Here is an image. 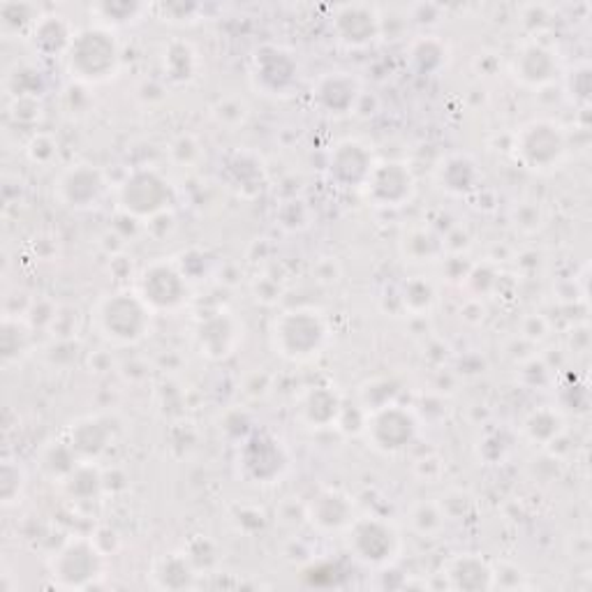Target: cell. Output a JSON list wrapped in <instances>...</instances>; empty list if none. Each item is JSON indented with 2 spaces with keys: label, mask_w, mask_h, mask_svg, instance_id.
I'll return each instance as SVG.
<instances>
[{
  "label": "cell",
  "mask_w": 592,
  "mask_h": 592,
  "mask_svg": "<svg viewBox=\"0 0 592 592\" xmlns=\"http://www.w3.org/2000/svg\"><path fill=\"white\" fill-rule=\"evenodd\" d=\"M65 65L67 73L84 84H102L117 77L121 65L117 33L98 24L77 31L73 47L65 56Z\"/></svg>",
  "instance_id": "1"
},
{
  "label": "cell",
  "mask_w": 592,
  "mask_h": 592,
  "mask_svg": "<svg viewBox=\"0 0 592 592\" xmlns=\"http://www.w3.org/2000/svg\"><path fill=\"white\" fill-rule=\"evenodd\" d=\"M271 343L287 361H313L329 343V327L320 310L294 308L283 313L271 329Z\"/></svg>",
  "instance_id": "2"
},
{
  "label": "cell",
  "mask_w": 592,
  "mask_h": 592,
  "mask_svg": "<svg viewBox=\"0 0 592 592\" xmlns=\"http://www.w3.org/2000/svg\"><path fill=\"white\" fill-rule=\"evenodd\" d=\"M151 317L153 310L136 289L109 294L94 310L98 331L117 346H134L144 340L151 331Z\"/></svg>",
  "instance_id": "3"
},
{
  "label": "cell",
  "mask_w": 592,
  "mask_h": 592,
  "mask_svg": "<svg viewBox=\"0 0 592 592\" xmlns=\"http://www.w3.org/2000/svg\"><path fill=\"white\" fill-rule=\"evenodd\" d=\"M516 161L533 172L556 169L567 155V140L560 125L553 121H533L523 125L514 144Z\"/></svg>",
  "instance_id": "4"
},
{
  "label": "cell",
  "mask_w": 592,
  "mask_h": 592,
  "mask_svg": "<svg viewBox=\"0 0 592 592\" xmlns=\"http://www.w3.org/2000/svg\"><path fill=\"white\" fill-rule=\"evenodd\" d=\"M239 468L248 482L253 484H276L289 470V453L276 436L255 432L250 436L239 451Z\"/></svg>",
  "instance_id": "5"
},
{
  "label": "cell",
  "mask_w": 592,
  "mask_h": 592,
  "mask_svg": "<svg viewBox=\"0 0 592 592\" xmlns=\"http://www.w3.org/2000/svg\"><path fill=\"white\" fill-rule=\"evenodd\" d=\"M299 79V63L281 44H262L250 56V81L264 96H287Z\"/></svg>",
  "instance_id": "6"
},
{
  "label": "cell",
  "mask_w": 592,
  "mask_h": 592,
  "mask_svg": "<svg viewBox=\"0 0 592 592\" xmlns=\"http://www.w3.org/2000/svg\"><path fill=\"white\" fill-rule=\"evenodd\" d=\"M350 549L366 564H390L401 551V535L394 523L375 516L354 518L350 526Z\"/></svg>",
  "instance_id": "7"
},
{
  "label": "cell",
  "mask_w": 592,
  "mask_h": 592,
  "mask_svg": "<svg viewBox=\"0 0 592 592\" xmlns=\"http://www.w3.org/2000/svg\"><path fill=\"white\" fill-rule=\"evenodd\" d=\"M366 438L380 453H398L417 438V419L409 409L390 403L366 415Z\"/></svg>",
  "instance_id": "8"
},
{
  "label": "cell",
  "mask_w": 592,
  "mask_h": 592,
  "mask_svg": "<svg viewBox=\"0 0 592 592\" xmlns=\"http://www.w3.org/2000/svg\"><path fill=\"white\" fill-rule=\"evenodd\" d=\"M119 201L128 216L151 220L165 213V207L169 201V188L165 184V178L157 172L140 169L130 174L121 184Z\"/></svg>",
  "instance_id": "9"
},
{
  "label": "cell",
  "mask_w": 592,
  "mask_h": 592,
  "mask_svg": "<svg viewBox=\"0 0 592 592\" xmlns=\"http://www.w3.org/2000/svg\"><path fill=\"white\" fill-rule=\"evenodd\" d=\"M366 197L382 209H401L413 201L417 193V180L407 163L386 161L377 163L366 180Z\"/></svg>",
  "instance_id": "10"
},
{
  "label": "cell",
  "mask_w": 592,
  "mask_h": 592,
  "mask_svg": "<svg viewBox=\"0 0 592 592\" xmlns=\"http://www.w3.org/2000/svg\"><path fill=\"white\" fill-rule=\"evenodd\" d=\"M107 178L94 165H75L61 172L54 184V193L63 207L73 211L98 209L107 197Z\"/></svg>",
  "instance_id": "11"
},
{
  "label": "cell",
  "mask_w": 592,
  "mask_h": 592,
  "mask_svg": "<svg viewBox=\"0 0 592 592\" xmlns=\"http://www.w3.org/2000/svg\"><path fill=\"white\" fill-rule=\"evenodd\" d=\"M331 26L336 40L348 50H366L382 35V14L371 3L336 6Z\"/></svg>",
  "instance_id": "12"
},
{
  "label": "cell",
  "mask_w": 592,
  "mask_h": 592,
  "mask_svg": "<svg viewBox=\"0 0 592 592\" xmlns=\"http://www.w3.org/2000/svg\"><path fill=\"white\" fill-rule=\"evenodd\" d=\"M136 294L149 304L153 313L176 310L184 306L188 296V281L172 262H153L144 268Z\"/></svg>",
  "instance_id": "13"
},
{
  "label": "cell",
  "mask_w": 592,
  "mask_h": 592,
  "mask_svg": "<svg viewBox=\"0 0 592 592\" xmlns=\"http://www.w3.org/2000/svg\"><path fill=\"white\" fill-rule=\"evenodd\" d=\"M361 81L346 70L327 73L313 86V100L329 117H348L361 100Z\"/></svg>",
  "instance_id": "14"
},
{
  "label": "cell",
  "mask_w": 592,
  "mask_h": 592,
  "mask_svg": "<svg viewBox=\"0 0 592 592\" xmlns=\"http://www.w3.org/2000/svg\"><path fill=\"white\" fill-rule=\"evenodd\" d=\"M512 75L528 88H541L551 84L558 73V58L551 47L539 40L523 42L512 58Z\"/></svg>",
  "instance_id": "15"
},
{
  "label": "cell",
  "mask_w": 592,
  "mask_h": 592,
  "mask_svg": "<svg viewBox=\"0 0 592 592\" xmlns=\"http://www.w3.org/2000/svg\"><path fill=\"white\" fill-rule=\"evenodd\" d=\"M373 167L375 163L369 146L348 140L333 149L329 161V176L338 188H363Z\"/></svg>",
  "instance_id": "16"
},
{
  "label": "cell",
  "mask_w": 592,
  "mask_h": 592,
  "mask_svg": "<svg viewBox=\"0 0 592 592\" xmlns=\"http://www.w3.org/2000/svg\"><path fill=\"white\" fill-rule=\"evenodd\" d=\"M306 516L310 518L313 526L322 533L346 530L354 520V503L343 491L327 489L313 497V503L306 509Z\"/></svg>",
  "instance_id": "17"
},
{
  "label": "cell",
  "mask_w": 592,
  "mask_h": 592,
  "mask_svg": "<svg viewBox=\"0 0 592 592\" xmlns=\"http://www.w3.org/2000/svg\"><path fill=\"white\" fill-rule=\"evenodd\" d=\"M77 31L61 14H44L31 35V47L42 58H65L73 47Z\"/></svg>",
  "instance_id": "18"
},
{
  "label": "cell",
  "mask_w": 592,
  "mask_h": 592,
  "mask_svg": "<svg viewBox=\"0 0 592 592\" xmlns=\"http://www.w3.org/2000/svg\"><path fill=\"white\" fill-rule=\"evenodd\" d=\"M343 409V401L331 386H313L299 401V419L310 428H327L340 421Z\"/></svg>",
  "instance_id": "19"
},
{
  "label": "cell",
  "mask_w": 592,
  "mask_h": 592,
  "mask_svg": "<svg viewBox=\"0 0 592 592\" xmlns=\"http://www.w3.org/2000/svg\"><path fill=\"white\" fill-rule=\"evenodd\" d=\"M436 178H438V184L442 190H447L449 195L463 197V195H470L480 188L482 174L470 155L457 153V155L445 157V161L438 165Z\"/></svg>",
  "instance_id": "20"
},
{
  "label": "cell",
  "mask_w": 592,
  "mask_h": 592,
  "mask_svg": "<svg viewBox=\"0 0 592 592\" xmlns=\"http://www.w3.org/2000/svg\"><path fill=\"white\" fill-rule=\"evenodd\" d=\"M199 348L204 354H209L211 359H222L227 354H232L237 343H239V327L230 315H216L211 320L201 322L197 331Z\"/></svg>",
  "instance_id": "21"
},
{
  "label": "cell",
  "mask_w": 592,
  "mask_h": 592,
  "mask_svg": "<svg viewBox=\"0 0 592 592\" xmlns=\"http://www.w3.org/2000/svg\"><path fill=\"white\" fill-rule=\"evenodd\" d=\"M100 551L94 544V539H77L70 541L58 551V556L52 562L54 577H67V574H98L100 569Z\"/></svg>",
  "instance_id": "22"
},
{
  "label": "cell",
  "mask_w": 592,
  "mask_h": 592,
  "mask_svg": "<svg viewBox=\"0 0 592 592\" xmlns=\"http://www.w3.org/2000/svg\"><path fill=\"white\" fill-rule=\"evenodd\" d=\"M42 17L44 12L35 3L6 0V3H0V31H3L6 37L31 40Z\"/></svg>",
  "instance_id": "23"
},
{
  "label": "cell",
  "mask_w": 592,
  "mask_h": 592,
  "mask_svg": "<svg viewBox=\"0 0 592 592\" xmlns=\"http://www.w3.org/2000/svg\"><path fill=\"white\" fill-rule=\"evenodd\" d=\"M409 65L421 75H438L449 63V44L436 35H419L409 44Z\"/></svg>",
  "instance_id": "24"
},
{
  "label": "cell",
  "mask_w": 592,
  "mask_h": 592,
  "mask_svg": "<svg viewBox=\"0 0 592 592\" xmlns=\"http://www.w3.org/2000/svg\"><path fill=\"white\" fill-rule=\"evenodd\" d=\"M197 67H199V58L190 42L172 40L167 44L163 54V70L169 81L174 84L193 81L197 77Z\"/></svg>",
  "instance_id": "25"
},
{
  "label": "cell",
  "mask_w": 592,
  "mask_h": 592,
  "mask_svg": "<svg viewBox=\"0 0 592 592\" xmlns=\"http://www.w3.org/2000/svg\"><path fill=\"white\" fill-rule=\"evenodd\" d=\"M90 14L98 19V26L113 31L128 24H136L144 14H151V6L134 3V0H107V3L90 8Z\"/></svg>",
  "instance_id": "26"
},
{
  "label": "cell",
  "mask_w": 592,
  "mask_h": 592,
  "mask_svg": "<svg viewBox=\"0 0 592 592\" xmlns=\"http://www.w3.org/2000/svg\"><path fill=\"white\" fill-rule=\"evenodd\" d=\"M445 253V243L428 230H413L403 239V255L407 262L426 264L436 262Z\"/></svg>",
  "instance_id": "27"
},
{
  "label": "cell",
  "mask_w": 592,
  "mask_h": 592,
  "mask_svg": "<svg viewBox=\"0 0 592 592\" xmlns=\"http://www.w3.org/2000/svg\"><path fill=\"white\" fill-rule=\"evenodd\" d=\"M29 486V474L26 468L19 461L6 459L0 465V500H3V507H14L24 500Z\"/></svg>",
  "instance_id": "28"
},
{
  "label": "cell",
  "mask_w": 592,
  "mask_h": 592,
  "mask_svg": "<svg viewBox=\"0 0 592 592\" xmlns=\"http://www.w3.org/2000/svg\"><path fill=\"white\" fill-rule=\"evenodd\" d=\"M0 346H3V361L6 366L10 363L19 361L21 354H26L29 346H31V329L24 320H19V317H8L3 320V340H0Z\"/></svg>",
  "instance_id": "29"
},
{
  "label": "cell",
  "mask_w": 592,
  "mask_h": 592,
  "mask_svg": "<svg viewBox=\"0 0 592 592\" xmlns=\"http://www.w3.org/2000/svg\"><path fill=\"white\" fill-rule=\"evenodd\" d=\"M523 428H526V436L533 440V442H551L560 436L562 430V421L556 413H551V409H539V413H533L526 424H523Z\"/></svg>",
  "instance_id": "30"
},
{
  "label": "cell",
  "mask_w": 592,
  "mask_h": 592,
  "mask_svg": "<svg viewBox=\"0 0 592 592\" xmlns=\"http://www.w3.org/2000/svg\"><path fill=\"white\" fill-rule=\"evenodd\" d=\"M445 514L438 503H417L409 509V526L421 535H436L445 526Z\"/></svg>",
  "instance_id": "31"
},
{
  "label": "cell",
  "mask_w": 592,
  "mask_h": 592,
  "mask_svg": "<svg viewBox=\"0 0 592 592\" xmlns=\"http://www.w3.org/2000/svg\"><path fill=\"white\" fill-rule=\"evenodd\" d=\"M403 302L413 313H424L432 306V302H436V292H432L430 283L421 278L409 281L403 289Z\"/></svg>",
  "instance_id": "32"
},
{
  "label": "cell",
  "mask_w": 592,
  "mask_h": 592,
  "mask_svg": "<svg viewBox=\"0 0 592 592\" xmlns=\"http://www.w3.org/2000/svg\"><path fill=\"white\" fill-rule=\"evenodd\" d=\"M213 119L227 128H237L243 125L248 119V107L239 98H224L213 105Z\"/></svg>",
  "instance_id": "33"
},
{
  "label": "cell",
  "mask_w": 592,
  "mask_h": 592,
  "mask_svg": "<svg viewBox=\"0 0 592 592\" xmlns=\"http://www.w3.org/2000/svg\"><path fill=\"white\" fill-rule=\"evenodd\" d=\"M26 153L33 163L50 165L58 155V142L54 140L52 134H35L26 146Z\"/></svg>",
  "instance_id": "34"
},
{
  "label": "cell",
  "mask_w": 592,
  "mask_h": 592,
  "mask_svg": "<svg viewBox=\"0 0 592 592\" xmlns=\"http://www.w3.org/2000/svg\"><path fill=\"white\" fill-rule=\"evenodd\" d=\"M169 155H172V161L178 165H195L201 157V146L193 134H180L178 140H174Z\"/></svg>",
  "instance_id": "35"
},
{
  "label": "cell",
  "mask_w": 592,
  "mask_h": 592,
  "mask_svg": "<svg viewBox=\"0 0 592 592\" xmlns=\"http://www.w3.org/2000/svg\"><path fill=\"white\" fill-rule=\"evenodd\" d=\"M151 12H163V21H172V24H190V21H197L201 8L195 3H161L151 6Z\"/></svg>",
  "instance_id": "36"
},
{
  "label": "cell",
  "mask_w": 592,
  "mask_h": 592,
  "mask_svg": "<svg viewBox=\"0 0 592 592\" xmlns=\"http://www.w3.org/2000/svg\"><path fill=\"white\" fill-rule=\"evenodd\" d=\"M541 209L537 207L535 201H523L518 204V207L514 209V224H516V230L520 232H537L539 227H541Z\"/></svg>",
  "instance_id": "37"
}]
</instances>
